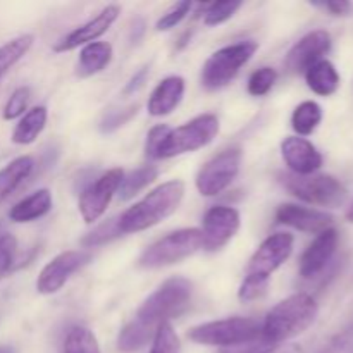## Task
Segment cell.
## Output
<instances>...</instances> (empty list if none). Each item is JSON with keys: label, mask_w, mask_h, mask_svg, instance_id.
Instances as JSON below:
<instances>
[{"label": "cell", "mask_w": 353, "mask_h": 353, "mask_svg": "<svg viewBox=\"0 0 353 353\" xmlns=\"http://www.w3.org/2000/svg\"><path fill=\"white\" fill-rule=\"evenodd\" d=\"M193 286L185 278H171L162 283L138 309L131 323L121 330L117 336V350L123 353L137 352L154 340L162 324L185 310L192 299Z\"/></svg>", "instance_id": "6da1fadb"}, {"label": "cell", "mask_w": 353, "mask_h": 353, "mask_svg": "<svg viewBox=\"0 0 353 353\" xmlns=\"http://www.w3.org/2000/svg\"><path fill=\"white\" fill-rule=\"evenodd\" d=\"M319 307L307 293H295L272 307L262 324V340L271 345L293 340L305 333L317 319Z\"/></svg>", "instance_id": "7a4b0ae2"}, {"label": "cell", "mask_w": 353, "mask_h": 353, "mask_svg": "<svg viewBox=\"0 0 353 353\" xmlns=\"http://www.w3.org/2000/svg\"><path fill=\"white\" fill-rule=\"evenodd\" d=\"M183 196H185L183 181L172 179V181L162 183L117 219L119 233H140L148 228L157 226L161 221L176 212V209L181 205Z\"/></svg>", "instance_id": "3957f363"}, {"label": "cell", "mask_w": 353, "mask_h": 353, "mask_svg": "<svg viewBox=\"0 0 353 353\" xmlns=\"http://www.w3.org/2000/svg\"><path fill=\"white\" fill-rule=\"evenodd\" d=\"M188 338L193 343L207 345V347L231 348L261 340L262 324L248 317L212 321V323L192 327L188 331Z\"/></svg>", "instance_id": "277c9868"}, {"label": "cell", "mask_w": 353, "mask_h": 353, "mask_svg": "<svg viewBox=\"0 0 353 353\" xmlns=\"http://www.w3.org/2000/svg\"><path fill=\"white\" fill-rule=\"evenodd\" d=\"M278 181L293 196L307 203L336 209L347 200V190L336 178L327 174L296 176L292 172H279Z\"/></svg>", "instance_id": "5b68a950"}, {"label": "cell", "mask_w": 353, "mask_h": 353, "mask_svg": "<svg viewBox=\"0 0 353 353\" xmlns=\"http://www.w3.org/2000/svg\"><path fill=\"white\" fill-rule=\"evenodd\" d=\"M257 50V41L245 40L214 52L202 68L203 88L210 90V92L224 88L240 72V69L254 57Z\"/></svg>", "instance_id": "8992f818"}, {"label": "cell", "mask_w": 353, "mask_h": 353, "mask_svg": "<svg viewBox=\"0 0 353 353\" xmlns=\"http://www.w3.org/2000/svg\"><path fill=\"white\" fill-rule=\"evenodd\" d=\"M202 247V231L196 230V228L178 230L157 240L155 243H152L141 254L140 265L145 269L168 268V265L185 261L186 257L193 255Z\"/></svg>", "instance_id": "52a82bcc"}, {"label": "cell", "mask_w": 353, "mask_h": 353, "mask_svg": "<svg viewBox=\"0 0 353 353\" xmlns=\"http://www.w3.org/2000/svg\"><path fill=\"white\" fill-rule=\"evenodd\" d=\"M219 133V119L214 114H202L190 123L169 131L159 159H171L207 147Z\"/></svg>", "instance_id": "ba28073f"}, {"label": "cell", "mask_w": 353, "mask_h": 353, "mask_svg": "<svg viewBox=\"0 0 353 353\" xmlns=\"http://www.w3.org/2000/svg\"><path fill=\"white\" fill-rule=\"evenodd\" d=\"M241 165L240 148H230L210 159L199 171L196 190L203 196H217L236 179Z\"/></svg>", "instance_id": "9c48e42d"}, {"label": "cell", "mask_w": 353, "mask_h": 353, "mask_svg": "<svg viewBox=\"0 0 353 353\" xmlns=\"http://www.w3.org/2000/svg\"><path fill=\"white\" fill-rule=\"evenodd\" d=\"M123 178V169H110L81 193L78 209L86 224H93L105 214L114 193H117L119 190Z\"/></svg>", "instance_id": "30bf717a"}, {"label": "cell", "mask_w": 353, "mask_h": 353, "mask_svg": "<svg viewBox=\"0 0 353 353\" xmlns=\"http://www.w3.org/2000/svg\"><path fill=\"white\" fill-rule=\"evenodd\" d=\"M293 245H295V240L290 233H276L269 236L252 255L247 276L269 281L272 272L278 271L290 259Z\"/></svg>", "instance_id": "8fae6325"}, {"label": "cell", "mask_w": 353, "mask_h": 353, "mask_svg": "<svg viewBox=\"0 0 353 353\" xmlns=\"http://www.w3.org/2000/svg\"><path fill=\"white\" fill-rule=\"evenodd\" d=\"M240 212L233 207H212L203 216L202 240L207 252H217L230 243L240 230Z\"/></svg>", "instance_id": "7c38bea8"}, {"label": "cell", "mask_w": 353, "mask_h": 353, "mask_svg": "<svg viewBox=\"0 0 353 353\" xmlns=\"http://www.w3.org/2000/svg\"><path fill=\"white\" fill-rule=\"evenodd\" d=\"M92 255L85 250H68L52 259L37 279V290L41 295H54L78 269H81Z\"/></svg>", "instance_id": "4fadbf2b"}, {"label": "cell", "mask_w": 353, "mask_h": 353, "mask_svg": "<svg viewBox=\"0 0 353 353\" xmlns=\"http://www.w3.org/2000/svg\"><path fill=\"white\" fill-rule=\"evenodd\" d=\"M331 34L324 30H316L307 33L305 37L300 38L292 50L286 55V68L293 74H300L319 61H323L324 55L330 54L331 50Z\"/></svg>", "instance_id": "5bb4252c"}, {"label": "cell", "mask_w": 353, "mask_h": 353, "mask_svg": "<svg viewBox=\"0 0 353 353\" xmlns=\"http://www.w3.org/2000/svg\"><path fill=\"white\" fill-rule=\"evenodd\" d=\"M121 14L119 6H107L105 9L100 10L93 19L86 21L85 24L78 26L76 30H72L71 33L65 34L62 40H59L54 45V52L62 54V52L74 50V48L81 47V45L93 43L97 38L102 37L103 33L109 31V28L116 23V19Z\"/></svg>", "instance_id": "9a60e30c"}, {"label": "cell", "mask_w": 353, "mask_h": 353, "mask_svg": "<svg viewBox=\"0 0 353 353\" xmlns=\"http://www.w3.org/2000/svg\"><path fill=\"white\" fill-rule=\"evenodd\" d=\"M281 155L290 172L296 176H310L323 165V155L307 138H285L281 143Z\"/></svg>", "instance_id": "2e32d148"}, {"label": "cell", "mask_w": 353, "mask_h": 353, "mask_svg": "<svg viewBox=\"0 0 353 353\" xmlns=\"http://www.w3.org/2000/svg\"><path fill=\"white\" fill-rule=\"evenodd\" d=\"M276 221L303 233L321 234L323 231L330 230L333 224V216L323 210L300 207L295 203H283L276 210Z\"/></svg>", "instance_id": "e0dca14e"}, {"label": "cell", "mask_w": 353, "mask_h": 353, "mask_svg": "<svg viewBox=\"0 0 353 353\" xmlns=\"http://www.w3.org/2000/svg\"><path fill=\"white\" fill-rule=\"evenodd\" d=\"M338 240H340L338 231L333 228L317 234L316 240L309 245V248L303 252L302 259H300V276L305 279H312L321 274L333 259L338 248Z\"/></svg>", "instance_id": "ac0fdd59"}, {"label": "cell", "mask_w": 353, "mask_h": 353, "mask_svg": "<svg viewBox=\"0 0 353 353\" xmlns=\"http://www.w3.org/2000/svg\"><path fill=\"white\" fill-rule=\"evenodd\" d=\"M183 95H185V79L181 76H169L162 79L148 99V114L154 117L168 116L181 103Z\"/></svg>", "instance_id": "d6986e66"}, {"label": "cell", "mask_w": 353, "mask_h": 353, "mask_svg": "<svg viewBox=\"0 0 353 353\" xmlns=\"http://www.w3.org/2000/svg\"><path fill=\"white\" fill-rule=\"evenodd\" d=\"M52 209V193L47 188L37 190L31 195L24 196L23 200L10 207L9 219L12 223H31L40 217L47 216Z\"/></svg>", "instance_id": "ffe728a7"}, {"label": "cell", "mask_w": 353, "mask_h": 353, "mask_svg": "<svg viewBox=\"0 0 353 353\" xmlns=\"http://www.w3.org/2000/svg\"><path fill=\"white\" fill-rule=\"evenodd\" d=\"M112 45L107 41H93L83 47L79 52L78 64H76V76L79 78H90L93 74L102 72L112 61Z\"/></svg>", "instance_id": "44dd1931"}, {"label": "cell", "mask_w": 353, "mask_h": 353, "mask_svg": "<svg viewBox=\"0 0 353 353\" xmlns=\"http://www.w3.org/2000/svg\"><path fill=\"white\" fill-rule=\"evenodd\" d=\"M305 81L309 88L321 97H331L340 88V74L333 62L326 61V59L307 69Z\"/></svg>", "instance_id": "7402d4cb"}, {"label": "cell", "mask_w": 353, "mask_h": 353, "mask_svg": "<svg viewBox=\"0 0 353 353\" xmlns=\"http://www.w3.org/2000/svg\"><path fill=\"white\" fill-rule=\"evenodd\" d=\"M34 161L30 155H21V157L14 159L10 164L0 169V202L12 195L17 188L24 183V179L30 178L33 172Z\"/></svg>", "instance_id": "603a6c76"}, {"label": "cell", "mask_w": 353, "mask_h": 353, "mask_svg": "<svg viewBox=\"0 0 353 353\" xmlns=\"http://www.w3.org/2000/svg\"><path fill=\"white\" fill-rule=\"evenodd\" d=\"M47 107L38 105L28 110L12 131V141L16 145H30L38 138L47 124Z\"/></svg>", "instance_id": "cb8c5ba5"}, {"label": "cell", "mask_w": 353, "mask_h": 353, "mask_svg": "<svg viewBox=\"0 0 353 353\" xmlns=\"http://www.w3.org/2000/svg\"><path fill=\"white\" fill-rule=\"evenodd\" d=\"M59 353H102L95 334L83 326H72L65 331Z\"/></svg>", "instance_id": "d4e9b609"}, {"label": "cell", "mask_w": 353, "mask_h": 353, "mask_svg": "<svg viewBox=\"0 0 353 353\" xmlns=\"http://www.w3.org/2000/svg\"><path fill=\"white\" fill-rule=\"evenodd\" d=\"M323 121V109L314 100H305L295 107L292 114V128L300 137H309Z\"/></svg>", "instance_id": "484cf974"}, {"label": "cell", "mask_w": 353, "mask_h": 353, "mask_svg": "<svg viewBox=\"0 0 353 353\" xmlns=\"http://www.w3.org/2000/svg\"><path fill=\"white\" fill-rule=\"evenodd\" d=\"M157 176L159 171L155 165H143V168H138L134 171H131L130 174L124 176L119 185V190H117L121 200H131L133 196H137L141 190L152 185L157 179Z\"/></svg>", "instance_id": "4316f807"}, {"label": "cell", "mask_w": 353, "mask_h": 353, "mask_svg": "<svg viewBox=\"0 0 353 353\" xmlns=\"http://www.w3.org/2000/svg\"><path fill=\"white\" fill-rule=\"evenodd\" d=\"M33 41V34H21L0 47V79L28 54Z\"/></svg>", "instance_id": "83f0119b"}, {"label": "cell", "mask_w": 353, "mask_h": 353, "mask_svg": "<svg viewBox=\"0 0 353 353\" xmlns=\"http://www.w3.org/2000/svg\"><path fill=\"white\" fill-rule=\"evenodd\" d=\"M243 6L238 0H228V2H214L210 6H207L205 9V17H203V23L207 26H219V24L226 23L231 17L236 14V10Z\"/></svg>", "instance_id": "f1b7e54d"}, {"label": "cell", "mask_w": 353, "mask_h": 353, "mask_svg": "<svg viewBox=\"0 0 353 353\" xmlns=\"http://www.w3.org/2000/svg\"><path fill=\"white\" fill-rule=\"evenodd\" d=\"M150 353H181V343L171 324H162L152 340Z\"/></svg>", "instance_id": "f546056e"}, {"label": "cell", "mask_w": 353, "mask_h": 353, "mask_svg": "<svg viewBox=\"0 0 353 353\" xmlns=\"http://www.w3.org/2000/svg\"><path fill=\"white\" fill-rule=\"evenodd\" d=\"M276 79H278V72L272 68H268V65H265V68L257 69V71L252 72V76L248 78V93H250L252 97L268 95L272 90V86H274Z\"/></svg>", "instance_id": "4dcf8cb0"}, {"label": "cell", "mask_w": 353, "mask_h": 353, "mask_svg": "<svg viewBox=\"0 0 353 353\" xmlns=\"http://www.w3.org/2000/svg\"><path fill=\"white\" fill-rule=\"evenodd\" d=\"M30 97H31V90L28 86H19V88L14 90L10 93L9 100L7 103L3 105V112L2 117L6 121H12L17 119L19 116H23L24 110H26L28 102H30Z\"/></svg>", "instance_id": "1f68e13d"}, {"label": "cell", "mask_w": 353, "mask_h": 353, "mask_svg": "<svg viewBox=\"0 0 353 353\" xmlns=\"http://www.w3.org/2000/svg\"><path fill=\"white\" fill-rule=\"evenodd\" d=\"M192 7H193L192 2L176 3L172 9H169L168 12H165L164 16L157 21V24H155V30L169 31V30H172V28H176L183 19H185L186 16H188L190 10H192Z\"/></svg>", "instance_id": "d6a6232c"}, {"label": "cell", "mask_w": 353, "mask_h": 353, "mask_svg": "<svg viewBox=\"0 0 353 353\" xmlns=\"http://www.w3.org/2000/svg\"><path fill=\"white\" fill-rule=\"evenodd\" d=\"M171 128L165 126V124H159V126H154L147 134V143H145V154H147L148 159H154V161H159V152H161L162 143L168 138Z\"/></svg>", "instance_id": "836d02e7"}, {"label": "cell", "mask_w": 353, "mask_h": 353, "mask_svg": "<svg viewBox=\"0 0 353 353\" xmlns=\"http://www.w3.org/2000/svg\"><path fill=\"white\" fill-rule=\"evenodd\" d=\"M117 234H121L119 228H117V219H110L109 223L102 224L93 233H90L88 236L83 238V245L85 247H95V245H102L105 241L112 240Z\"/></svg>", "instance_id": "e575fe53"}, {"label": "cell", "mask_w": 353, "mask_h": 353, "mask_svg": "<svg viewBox=\"0 0 353 353\" xmlns=\"http://www.w3.org/2000/svg\"><path fill=\"white\" fill-rule=\"evenodd\" d=\"M269 281H264V279L252 278V276H247L241 283L240 290H238V299L241 302H252V300H257L259 296H262L268 290Z\"/></svg>", "instance_id": "d590c367"}, {"label": "cell", "mask_w": 353, "mask_h": 353, "mask_svg": "<svg viewBox=\"0 0 353 353\" xmlns=\"http://www.w3.org/2000/svg\"><path fill=\"white\" fill-rule=\"evenodd\" d=\"M137 112H138V105H130L128 109H123V110H114V112H110L109 116L102 121V131L103 133H112V131H116L117 128L124 126L131 117L137 116Z\"/></svg>", "instance_id": "8d00e7d4"}, {"label": "cell", "mask_w": 353, "mask_h": 353, "mask_svg": "<svg viewBox=\"0 0 353 353\" xmlns=\"http://www.w3.org/2000/svg\"><path fill=\"white\" fill-rule=\"evenodd\" d=\"M17 241L12 234L6 233L0 236V276L9 272L10 265L14 262V254H16Z\"/></svg>", "instance_id": "74e56055"}, {"label": "cell", "mask_w": 353, "mask_h": 353, "mask_svg": "<svg viewBox=\"0 0 353 353\" xmlns=\"http://www.w3.org/2000/svg\"><path fill=\"white\" fill-rule=\"evenodd\" d=\"M274 345L268 343L265 340H257L252 341V343H245V345H238V347H231V348H224L219 353H271Z\"/></svg>", "instance_id": "f35d334b"}, {"label": "cell", "mask_w": 353, "mask_h": 353, "mask_svg": "<svg viewBox=\"0 0 353 353\" xmlns=\"http://www.w3.org/2000/svg\"><path fill=\"white\" fill-rule=\"evenodd\" d=\"M314 6L321 7V9H326L327 12H331L333 16H347L352 12L353 6L350 2H343V0H334V2H321L314 3Z\"/></svg>", "instance_id": "ab89813d"}, {"label": "cell", "mask_w": 353, "mask_h": 353, "mask_svg": "<svg viewBox=\"0 0 353 353\" xmlns=\"http://www.w3.org/2000/svg\"><path fill=\"white\" fill-rule=\"evenodd\" d=\"M148 71H150V69H148V68H141L140 71H138L137 74H134L133 78L130 79V83H128L126 88H124V95H130V93L138 92V90H140L141 86H143V83L147 81Z\"/></svg>", "instance_id": "60d3db41"}, {"label": "cell", "mask_w": 353, "mask_h": 353, "mask_svg": "<svg viewBox=\"0 0 353 353\" xmlns=\"http://www.w3.org/2000/svg\"><path fill=\"white\" fill-rule=\"evenodd\" d=\"M0 353H16L12 347H7V345H3V347H0Z\"/></svg>", "instance_id": "b9f144b4"}, {"label": "cell", "mask_w": 353, "mask_h": 353, "mask_svg": "<svg viewBox=\"0 0 353 353\" xmlns=\"http://www.w3.org/2000/svg\"><path fill=\"white\" fill-rule=\"evenodd\" d=\"M347 221H348V223L353 224V203L350 205V209L347 210Z\"/></svg>", "instance_id": "7bdbcfd3"}]
</instances>
